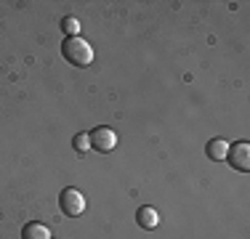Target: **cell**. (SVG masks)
Masks as SVG:
<instances>
[{"mask_svg":"<svg viewBox=\"0 0 250 239\" xmlns=\"http://www.w3.org/2000/svg\"><path fill=\"white\" fill-rule=\"evenodd\" d=\"M62 32L67 35V38H80V21H77L75 16H64L62 19Z\"/></svg>","mask_w":250,"mask_h":239,"instance_id":"8","label":"cell"},{"mask_svg":"<svg viewBox=\"0 0 250 239\" xmlns=\"http://www.w3.org/2000/svg\"><path fill=\"white\" fill-rule=\"evenodd\" d=\"M21 239H51V229L45 223L32 220V223H27L24 229H21Z\"/></svg>","mask_w":250,"mask_h":239,"instance_id":"6","label":"cell"},{"mask_svg":"<svg viewBox=\"0 0 250 239\" xmlns=\"http://www.w3.org/2000/svg\"><path fill=\"white\" fill-rule=\"evenodd\" d=\"M226 162L234 167V170L248 173L250 170V143L248 141H237L234 146H229V152H226Z\"/></svg>","mask_w":250,"mask_h":239,"instance_id":"4","label":"cell"},{"mask_svg":"<svg viewBox=\"0 0 250 239\" xmlns=\"http://www.w3.org/2000/svg\"><path fill=\"white\" fill-rule=\"evenodd\" d=\"M136 220H139V226H141V229H146V231H152V229H157V226H160V215L149 205H144L139 213H136Z\"/></svg>","mask_w":250,"mask_h":239,"instance_id":"5","label":"cell"},{"mask_svg":"<svg viewBox=\"0 0 250 239\" xmlns=\"http://www.w3.org/2000/svg\"><path fill=\"white\" fill-rule=\"evenodd\" d=\"M72 146H75L80 154H85L88 149H91V139H88V133H77L75 139H72Z\"/></svg>","mask_w":250,"mask_h":239,"instance_id":"9","label":"cell"},{"mask_svg":"<svg viewBox=\"0 0 250 239\" xmlns=\"http://www.w3.org/2000/svg\"><path fill=\"white\" fill-rule=\"evenodd\" d=\"M62 53L72 67H88L93 61V48L83 38H67L62 43Z\"/></svg>","mask_w":250,"mask_h":239,"instance_id":"1","label":"cell"},{"mask_svg":"<svg viewBox=\"0 0 250 239\" xmlns=\"http://www.w3.org/2000/svg\"><path fill=\"white\" fill-rule=\"evenodd\" d=\"M88 139H91V149H96V152H101V154H109L112 149L117 146V133L112 128H106V125L91 130V133H88Z\"/></svg>","mask_w":250,"mask_h":239,"instance_id":"3","label":"cell"},{"mask_svg":"<svg viewBox=\"0 0 250 239\" xmlns=\"http://www.w3.org/2000/svg\"><path fill=\"white\" fill-rule=\"evenodd\" d=\"M59 207H62V213L67 218H77V215H83V210H85V197L77 189H64L62 197H59Z\"/></svg>","mask_w":250,"mask_h":239,"instance_id":"2","label":"cell"},{"mask_svg":"<svg viewBox=\"0 0 250 239\" xmlns=\"http://www.w3.org/2000/svg\"><path fill=\"white\" fill-rule=\"evenodd\" d=\"M226 152H229V141H224V139H213L205 146V154L210 159H226Z\"/></svg>","mask_w":250,"mask_h":239,"instance_id":"7","label":"cell"}]
</instances>
